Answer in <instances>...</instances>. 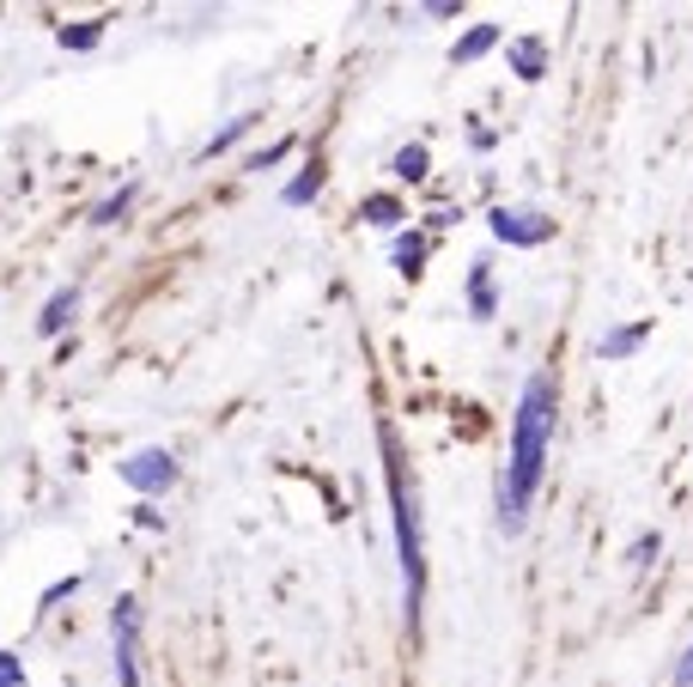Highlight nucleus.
<instances>
[{
  "instance_id": "4be33fe9",
  "label": "nucleus",
  "mask_w": 693,
  "mask_h": 687,
  "mask_svg": "<svg viewBox=\"0 0 693 687\" xmlns=\"http://www.w3.org/2000/svg\"><path fill=\"white\" fill-rule=\"evenodd\" d=\"M675 687H693V645L682 651V664H675Z\"/></svg>"
},
{
  "instance_id": "1a4fd4ad",
  "label": "nucleus",
  "mask_w": 693,
  "mask_h": 687,
  "mask_svg": "<svg viewBox=\"0 0 693 687\" xmlns=\"http://www.w3.org/2000/svg\"><path fill=\"white\" fill-rule=\"evenodd\" d=\"M493 310H499V298H493V262L481 256V262H469V317L486 322Z\"/></svg>"
},
{
  "instance_id": "9b49d317",
  "label": "nucleus",
  "mask_w": 693,
  "mask_h": 687,
  "mask_svg": "<svg viewBox=\"0 0 693 687\" xmlns=\"http://www.w3.org/2000/svg\"><path fill=\"white\" fill-rule=\"evenodd\" d=\"M645 335H651V317H639V322H626V329H609V335H602L596 354H602V359H626V354H639V341H645Z\"/></svg>"
},
{
  "instance_id": "4468645a",
  "label": "nucleus",
  "mask_w": 693,
  "mask_h": 687,
  "mask_svg": "<svg viewBox=\"0 0 693 687\" xmlns=\"http://www.w3.org/2000/svg\"><path fill=\"white\" fill-rule=\"evenodd\" d=\"M359 219H371V226H402L408 201L402 196H365V201H359Z\"/></svg>"
},
{
  "instance_id": "aec40b11",
  "label": "nucleus",
  "mask_w": 693,
  "mask_h": 687,
  "mask_svg": "<svg viewBox=\"0 0 693 687\" xmlns=\"http://www.w3.org/2000/svg\"><path fill=\"white\" fill-rule=\"evenodd\" d=\"M657 548H663L657 536H639L633 548H626V560H633V566H645V560H657Z\"/></svg>"
},
{
  "instance_id": "ddd939ff",
  "label": "nucleus",
  "mask_w": 693,
  "mask_h": 687,
  "mask_svg": "<svg viewBox=\"0 0 693 687\" xmlns=\"http://www.w3.org/2000/svg\"><path fill=\"white\" fill-rule=\"evenodd\" d=\"M323 159H311V165H304V171L299 177H292V183L287 189H280V201H287V207H304V201H317V196H323Z\"/></svg>"
},
{
  "instance_id": "2eb2a0df",
  "label": "nucleus",
  "mask_w": 693,
  "mask_h": 687,
  "mask_svg": "<svg viewBox=\"0 0 693 687\" xmlns=\"http://www.w3.org/2000/svg\"><path fill=\"white\" fill-rule=\"evenodd\" d=\"M104 24H110V19H80V24H61V31H56V43H61V49H98V43H104Z\"/></svg>"
},
{
  "instance_id": "20e7f679",
  "label": "nucleus",
  "mask_w": 693,
  "mask_h": 687,
  "mask_svg": "<svg viewBox=\"0 0 693 687\" xmlns=\"http://www.w3.org/2000/svg\"><path fill=\"white\" fill-rule=\"evenodd\" d=\"M110 633H116V681L140 687V596H116Z\"/></svg>"
},
{
  "instance_id": "0eeeda50",
  "label": "nucleus",
  "mask_w": 693,
  "mask_h": 687,
  "mask_svg": "<svg viewBox=\"0 0 693 687\" xmlns=\"http://www.w3.org/2000/svg\"><path fill=\"white\" fill-rule=\"evenodd\" d=\"M426 256H432V231H402V238H395V250H390V262L414 280V275H426Z\"/></svg>"
},
{
  "instance_id": "f3484780",
  "label": "nucleus",
  "mask_w": 693,
  "mask_h": 687,
  "mask_svg": "<svg viewBox=\"0 0 693 687\" xmlns=\"http://www.w3.org/2000/svg\"><path fill=\"white\" fill-rule=\"evenodd\" d=\"M134 196H140V189L128 183V189H116L110 201H98V207H92V226H116V219H128V207H134Z\"/></svg>"
},
{
  "instance_id": "a211bd4d",
  "label": "nucleus",
  "mask_w": 693,
  "mask_h": 687,
  "mask_svg": "<svg viewBox=\"0 0 693 687\" xmlns=\"http://www.w3.org/2000/svg\"><path fill=\"white\" fill-rule=\"evenodd\" d=\"M299 147V140H274V147H262V152H250V159H243V171H274L280 159H287V152Z\"/></svg>"
},
{
  "instance_id": "423d86ee",
  "label": "nucleus",
  "mask_w": 693,
  "mask_h": 687,
  "mask_svg": "<svg viewBox=\"0 0 693 687\" xmlns=\"http://www.w3.org/2000/svg\"><path fill=\"white\" fill-rule=\"evenodd\" d=\"M505 61H511V73H518V80H542L548 73V37H511L505 43Z\"/></svg>"
},
{
  "instance_id": "39448f33",
  "label": "nucleus",
  "mask_w": 693,
  "mask_h": 687,
  "mask_svg": "<svg viewBox=\"0 0 693 687\" xmlns=\"http://www.w3.org/2000/svg\"><path fill=\"white\" fill-rule=\"evenodd\" d=\"M116 475H122L134 492H147V499H159V492L177 487V457L171 450H134L128 462H116Z\"/></svg>"
},
{
  "instance_id": "9d476101",
  "label": "nucleus",
  "mask_w": 693,
  "mask_h": 687,
  "mask_svg": "<svg viewBox=\"0 0 693 687\" xmlns=\"http://www.w3.org/2000/svg\"><path fill=\"white\" fill-rule=\"evenodd\" d=\"M390 177H395V183H426V177H432V152H426V140H408V147L390 159Z\"/></svg>"
},
{
  "instance_id": "f257e3e1",
  "label": "nucleus",
  "mask_w": 693,
  "mask_h": 687,
  "mask_svg": "<svg viewBox=\"0 0 693 687\" xmlns=\"http://www.w3.org/2000/svg\"><path fill=\"white\" fill-rule=\"evenodd\" d=\"M548 438H554V378L535 371L518 396V420H511V462L499 475V529L518 536L530 517L535 492L548 481Z\"/></svg>"
},
{
  "instance_id": "7ed1b4c3",
  "label": "nucleus",
  "mask_w": 693,
  "mask_h": 687,
  "mask_svg": "<svg viewBox=\"0 0 693 687\" xmlns=\"http://www.w3.org/2000/svg\"><path fill=\"white\" fill-rule=\"evenodd\" d=\"M486 231H493L499 243H511V250H542V243L554 238V213H542V207H493V213H486Z\"/></svg>"
},
{
  "instance_id": "412c9836",
  "label": "nucleus",
  "mask_w": 693,
  "mask_h": 687,
  "mask_svg": "<svg viewBox=\"0 0 693 687\" xmlns=\"http://www.w3.org/2000/svg\"><path fill=\"white\" fill-rule=\"evenodd\" d=\"M73 590H80V578H61V585H49V590H43V608L61 603V596H73Z\"/></svg>"
},
{
  "instance_id": "dca6fc26",
  "label": "nucleus",
  "mask_w": 693,
  "mask_h": 687,
  "mask_svg": "<svg viewBox=\"0 0 693 687\" xmlns=\"http://www.w3.org/2000/svg\"><path fill=\"white\" fill-rule=\"evenodd\" d=\"M255 122H262V116H238V122H225V128H220V135H213V140H208V147H201V159H220V152H231V147H238V140H243V135H250V128H255Z\"/></svg>"
},
{
  "instance_id": "6e6552de",
  "label": "nucleus",
  "mask_w": 693,
  "mask_h": 687,
  "mask_svg": "<svg viewBox=\"0 0 693 687\" xmlns=\"http://www.w3.org/2000/svg\"><path fill=\"white\" fill-rule=\"evenodd\" d=\"M499 43H505V24H469V31L456 37L451 61H462V68H469V61H481L486 49H499Z\"/></svg>"
},
{
  "instance_id": "f03ea898",
  "label": "nucleus",
  "mask_w": 693,
  "mask_h": 687,
  "mask_svg": "<svg viewBox=\"0 0 693 687\" xmlns=\"http://www.w3.org/2000/svg\"><path fill=\"white\" fill-rule=\"evenodd\" d=\"M383 457H390V511H395V554H402V615H408V633H420V603H426V529H420V499L402 475L390 426H383Z\"/></svg>"
},
{
  "instance_id": "6ab92c4d",
  "label": "nucleus",
  "mask_w": 693,
  "mask_h": 687,
  "mask_svg": "<svg viewBox=\"0 0 693 687\" xmlns=\"http://www.w3.org/2000/svg\"><path fill=\"white\" fill-rule=\"evenodd\" d=\"M0 687H24V664L12 651H0Z\"/></svg>"
},
{
  "instance_id": "f8f14e48",
  "label": "nucleus",
  "mask_w": 693,
  "mask_h": 687,
  "mask_svg": "<svg viewBox=\"0 0 693 687\" xmlns=\"http://www.w3.org/2000/svg\"><path fill=\"white\" fill-rule=\"evenodd\" d=\"M73 310H80V287H61V292L43 305V317H37V335H61Z\"/></svg>"
}]
</instances>
